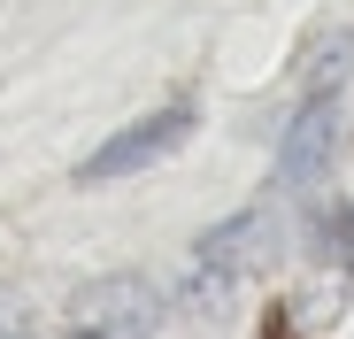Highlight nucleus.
I'll list each match as a JSON object with an SVG mask.
<instances>
[{"label": "nucleus", "mask_w": 354, "mask_h": 339, "mask_svg": "<svg viewBox=\"0 0 354 339\" xmlns=\"http://www.w3.org/2000/svg\"><path fill=\"white\" fill-rule=\"evenodd\" d=\"M193 139V108H154V116H139V124H124L108 147H93L85 162H77V185H108V178H131V170H147V162H162V154H177Z\"/></svg>", "instance_id": "1"}, {"label": "nucleus", "mask_w": 354, "mask_h": 339, "mask_svg": "<svg viewBox=\"0 0 354 339\" xmlns=\"http://www.w3.org/2000/svg\"><path fill=\"white\" fill-rule=\"evenodd\" d=\"M162 324V293L147 277H93L70 293V331H100V339H147Z\"/></svg>", "instance_id": "2"}, {"label": "nucleus", "mask_w": 354, "mask_h": 339, "mask_svg": "<svg viewBox=\"0 0 354 339\" xmlns=\"http://www.w3.org/2000/svg\"><path fill=\"white\" fill-rule=\"evenodd\" d=\"M331 154H339V93L301 100V116L285 124V147H277V185H285V193L316 185L324 170H331Z\"/></svg>", "instance_id": "3"}, {"label": "nucleus", "mask_w": 354, "mask_h": 339, "mask_svg": "<svg viewBox=\"0 0 354 339\" xmlns=\"http://www.w3.org/2000/svg\"><path fill=\"white\" fill-rule=\"evenodd\" d=\"M193 262H201V270H216V277H239V270L277 262V216H270V208H247V216L216 223V232H201Z\"/></svg>", "instance_id": "4"}, {"label": "nucleus", "mask_w": 354, "mask_h": 339, "mask_svg": "<svg viewBox=\"0 0 354 339\" xmlns=\"http://www.w3.org/2000/svg\"><path fill=\"white\" fill-rule=\"evenodd\" d=\"M346 77H354V31H331V39H316V54L301 62V85H308V100L339 93Z\"/></svg>", "instance_id": "5"}, {"label": "nucleus", "mask_w": 354, "mask_h": 339, "mask_svg": "<svg viewBox=\"0 0 354 339\" xmlns=\"http://www.w3.org/2000/svg\"><path fill=\"white\" fill-rule=\"evenodd\" d=\"M262 339H292V309H262Z\"/></svg>", "instance_id": "6"}, {"label": "nucleus", "mask_w": 354, "mask_h": 339, "mask_svg": "<svg viewBox=\"0 0 354 339\" xmlns=\"http://www.w3.org/2000/svg\"><path fill=\"white\" fill-rule=\"evenodd\" d=\"M0 339H31V331H24V324H0Z\"/></svg>", "instance_id": "7"}, {"label": "nucleus", "mask_w": 354, "mask_h": 339, "mask_svg": "<svg viewBox=\"0 0 354 339\" xmlns=\"http://www.w3.org/2000/svg\"><path fill=\"white\" fill-rule=\"evenodd\" d=\"M70 339H100V331H70Z\"/></svg>", "instance_id": "8"}]
</instances>
